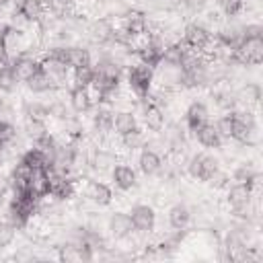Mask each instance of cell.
<instances>
[{"mask_svg":"<svg viewBox=\"0 0 263 263\" xmlns=\"http://www.w3.org/2000/svg\"><path fill=\"white\" fill-rule=\"evenodd\" d=\"M14 10L25 18L27 25H39L45 21L47 4L43 0H14Z\"/></svg>","mask_w":263,"mask_h":263,"instance_id":"obj_9","label":"cell"},{"mask_svg":"<svg viewBox=\"0 0 263 263\" xmlns=\"http://www.w3.org/2000/svg\"><path fill=\"white\" fill-rule=\"evenodd\" d=\"M228 62L238 66H259L263 62V39L261 37H245L230 53Z\"/></svg>","mask_w":263,"mask_h":263,"instance_id":"obj_2","label":"cell"},{"mask_svg":"<svg viewBox=\"0 0 263 263\" xmlns=\"http://www.w3.org/2000/svg\"><path fill=\"white\" fill-rule=\"evenodd\" d=\"M140 121H142V127L148 129V132H152V134H160L164 129V125H166L162 107L156 101H152V99H144L142 101Z\"/></svg>","mask_w":263,"mask_h":263,"instance_id":"obj_5","label":"cell"},{"mask_svg":"<svg viewBox=\"0 0 263 263\" xmlns=\"http://www.w3.org/2000/svg\"><path fill=\"white\" fill-rule=\"evenodd\" d=\"M23 115L25 119H47L49 117V107L41 101H27L23 105Z\"/></svg>","mask_w":263,"mask_h":263,"instance_id":"obj_35","label":"cell"},{"mask_svg":"<svg viewBox=\"0 0 263 263\" xmlns=\"http://www.w3.org/2000/svg\"><path fill=\"white\" fill-rule=\"evenodd\" d=\"M127 214L132 218L134 232L150 234L156 228V210L152 205H148V203H134Z\"/></svg>","mask_w":263,"mask_h":263,"instance_id":"obj_7","label":"cell"},{"mask_svg":"<svg viewBox=\"0 0 263 263\" xmlns=\"http://www.w3.org/2000/svg\"><path fill=\"white\" fill-rule=\"evenodd\" d=\"M76 195V181L70 175L58 173L49 168V193L47 197L55 199V201H68Z\"/></svg>","mask_w":263,"mask_h":263,"instance_id":"obj_6","label":"cell"},{"mask_svg":"<svg viewBox=\"0 0 263 263\" xmlns=\"http://www.w3.org/2000/svg\"><path fill=\"white\" fill-rule=\"evenodd\" d=\"M49 53L62 58V60L68 64L70 70L92 64V55H90V51H88L86 47H82V45H60V47H51Z\"/></svg>","mask_w":263,"mask_h":263,"instance_id":"obj_8","label":"cell"},{"mask_svg":"<svg viewBox=\"0 0 263 263\" xmlns=\"http://www.w3.org/2000/svg\"><path fill=\"white\" fill-rule=\"evenodd\" d=\"M70 74H72V86H76V88H90L92 86V80H95V68H92V64L74 68Z\"/></svg>","mask_w":263,"mask_h":263,"instance_id":"obj_33","label":"cell"},{"mask_svg":"<svg viewBox=\"0 0 263 263\" xmlns=\"http://www.w3.org/2000/svg\"><path fill=\"white\" fill-rule=\"evenodd\" d=\"M212 97H214V103H216L222 111H234L236 105H238L232 90H216Z\"/></svg>","mask_w":263,"mask_h":263,"instance_id":"obj_37","label":"cell"},{"mask_svg":"<svg viewBox=\"0 0 263 263\" xmlns=\"http://www.w3.org/2000/svg\"><path fill=\"white\" fill-rule=\"evenodd\" d=\"M113 109L105 103H101L95 111H92V129L101 136H107L109 132H113Z\"/></svg>","mask_w":263,"mask_h":263,"instance_id":"obj_22","label":"cell"},{"mask_svg":"<svg viewBox=\"0 0 263 263\" xmlns=\"http://www.w3.org/2000/svg\"><path fill=\"white\" fill-rule=\"evenodd\" d=\"M154 78H156V70L146 66V64H134L127 68L125 72V80H127V86L129 90L140 99H150L152 95V86H154Z\"/></svg>","mask_w":263,"mask_h":263,"instance_id":"obj_1","label":"cell"},{"mask_svg":"<svg viewBox=\"0 0 263 263\" xmlns=\"http://www.w3.org/2000/svg\"><path fill=\"white\" fill-rule=\"evenodd\" d=\"M218 171H220L218 158H214V156L208 154V152H195V154H191V158L187 160V173H189V177L195 179V181L208 183Z\"/></svg>","mask_w":263,"mask_h":263,"instance_id":"obj_3","label":"cell"},{"mask_svg":"<svg viewBox=\"0 0 263 263\" xmlns=\"http://www.w3.org/2000/svg\"><path fill=\"white\" fill-rule=\"evenodd\" d=\"M68 103H70V109L74 113H88L95 107V97H92L90 88L72 86L70 92H68Z\"/></svg>","mask_w":263,"mask_h":263,"instance_id":"obj_21","label":"cell"},{"mask_svg":"<svg viewBox=\"0 0 263 263\" xmlns=\"http://www.w3.org/2000/svg\"><path fill=\"white\" fill-rule=\"evenodd\" d=\"M8 191H10V183H8V177L0 173V203L4 201V197H6V193H8Z\"/></svg>","mask_w":263,"mask_h":263,"instance_id":"obj_44","label":"cell"},{"mask_svg":"<svg viewBox=\"0 0 263 263\" xmlns=\"http://www.w3.org/2000/svg\"><path fill=\"white\" fill-rule=\"evenodd\" d=\"M189 51V47L183 43V41H173V43H166L164 49H162V66H173V68H179L185 53Z\"/></svg>","mask_w":263,"mask_h":263,"instance_id":"obj_27","label":"cell"},{"mask_svg":"<svg viewBox=\"0 0 263 263\" xmlns=\"http://www.w3.org/2000/svg\"><path fill=\"white\" fill-rule=\"evenodd\" d=\"M230 179H232V183H240V185H247V187L255 189L257 179H259V173L255 171L253 164H249V162H240L238 166H234Z\"/></svg>","mask_w":263,"mask_h":263,"instance_id":"obj_29","label":"cell"},{"mask_svg":"<svg viewBox=\"0 0 263 263\" xmlns=\"http://www.w3.org/2000/svg\"><path fill=\"white\" fill-rule=\"evenodd\" d=\"M216 6L222 10L226 16H236L245 8V0H216Z\"/></svg>","mask_w":263,"mask_h":263,"instance_id":"obj_40","label":"cell"},{"mask_svg":"<svg viewBox=\"0 0 263 263\" xmlns=\"http://www.w3.org/2000/svg\"><path fill=\"white\" fill-rule=\"evenodd\" d=\"M107 230L115 240H123L129 238L134 234V226H132V218L127 212H113L107 220Z\"/></svg>","mask_w":263,"mask_h":263,"instance_id":"obj_14","label":"cell"},{"mask_svg":"<svg viewBox=\"0 0 263 263\" xmlns=\"http://www.w3.org/2000/svg\"><path fill=\"white\" fill-rule=\"evenodd\" d=\"M166 220H168V226L173 230H185L191 224V210L185 203H175L168 208Z\"/></svg>","mask_w":263,"mask_h":263,"instance_id":"obj_26","label":"cell"},{"mask_svg":"<svg viewBox=\"0 0 263 263\" xmlns=\"http://www.w3.org/2000/svg\"><path fill=\"white\" fill-rule=\"evenodd\" d=\"M251 199H253V189L247 187V185H240V183H230L226 187V201L230 205V210H242V208H249L251 205Z\"/></svg>","mask_w":263,"mask_h":263,"instance_id":"obj_19","label":"cell"},{"mask_svg":"<svg viewBox=\"0 0 263 263\" xmlns=\"http://www.w3.org/2000/svg\"><path fill=\"white\" fill-rule=\"evenodd\" d=\"M2 158H4V148L0 146V162H2Z\"/></svg>","mask_w":263,"mask_h":263,"instance_id":"obj_47","label":"cell"},{"mask_svg":"<svg viewBox=\"0 0 263 263\" xmlns=\"http://www.w3.org/2000/svg\"><path fill=\"white\" fill-rule=\"evenodd\" d=\"M242 33H245V37H261V39H263V27H261L259 23H249V25H245V27H242Z\"/></svg>","mask_w":263,"mask_h":263,"instance_id":"obj_43","label":"cell"},{"mask_svg":"<svg viewBox=\"0 0 263 263\" xmlns=\"http://www.w3.org/2000/svg\"><path fill=\"white\" fill-rule=\"evenodd\" d=\"M212 187H216V189H226L228 185H230V175L228 173H224V171H218L210 181H208Z\"/></svg>","mask_w":263,"mask_h":263,"instance_id":"obj_42","label":"cell"},{"mask_svg":"<svg viewBox=\"0 0 263 263\" xmlns=\"http://www.w3.org/2000/svg\"><path fill=\"white\" fill-rule=\"evenodd\" d=\"M21 160H23L31 171H49V168H51L49 156H47L41 148H37L35 144H33L31 148H27V150L21 154Z\"/></svg>","mask_w":263,"mask_h":263,"instance_id":"obj_23","label":"cell"},{"mask_svg":"<svg viewBox=\"0 0 263 263\" xmlns=\"http://www.w3.org/2000/svg\"><path fill=\"white\" fill-rule=\"evenodd\" d=\"M10 2H14V0H0V4H4V6H6V4H10Z\"/></svg>","mask_w":263,"mask_h":263,"instance_id":"obj_46","label":"cell"},{"mask_svg":"<svg viewBox=\"0 0 263 263\" xmlns=\"http://www.w3.org/2000/svg\"><path fill=\"white\" fill-rule=\"evenodd\" d=\"M16 140V125L8 119H0V146L8 148Z\"/></svg>","mask_w":263,"mask_h":263,"instance_id":"obj_38","label":"cell"},{"mask_svg":"<svg viewBox=\"0 0 263 263\" xmlns=\"http://www.w3.org/2000/svg\"><path fill=\"white\" fill-rule=\"evenodd\" d=\"M84 197L95 205H109L113 201V189L97 179H88L84 185Z\"/></svg>","mask_w":263,"mask_h":263,"instance_id":"obj_16","label":"cell"},{"mask_svg":"<svg viewBox=\"0 0 263 263\" xmlns=\"http://www.w3.org/2000/svg\"><path fill=\"white\" fill-rule=\"evenodd\" d=\"M4 14H6V6H4V4H0V21L4 18Z\"/></svg>","mask_w":263,"mask_h":263,"instance_id":"obj_45","label":"cell"},{"mask_svg":"<svg viewBox=\"0 0 263 263\" xmlns=\"http://www.w3.org/2000/svg\"><path fill=\"white\" fill-rule=\"evenodd\" d=\"M58 257H60L62 261H80L78 245H76L74 240H70V242L62 245V247H60V253H58Z\"/></svg>","mask_w":263,"mask_h":263,"instance_id":"obj_41","label":"cell"},{"mask_svg":"<svg viewBox=\"0 0 263 263\" xmlns=\"http://www.w3.org/2000/svg\"><path fill=\"white\" fill-rule=\"evenodd\" d=\"M14 238H16V228L8 220H0V249L10 247Z\"/></svg>","mask_w":263,"mask_h":263,"instance_id":"obj_39","label":"cell"},{"mask_svg":"<svg viewBox=\"0 0 263 263\" xmlns=\"http://www.w3.org/2000/svg\"><path fill=\"white\" fill-rule=\"evenodd\" d=\"M245 39V33H242V27L240 25H234V23H226L222 25L216 35H214V41L220 49H226V51H232L240 41Z\"/></svg>","mask_w":263,"mask_h":263,"instance_id":"obj_11","label":"cell"},{"mask_svg":"<svg viewBox=\"0 0 263 263\" xmlns=\"http://www.w3.org/2000/svg\"><path fill=\"white\" fill-rule=\"evenodd\" d=\"M41 70L45 72V74H49L58 84H62L64 80H68V76H70V68H68V64L62 60V58H58V55H53V53H45L41 60Z\"/></svg>","mask_w":263,"mask_h":263,"instance_id":"obj_17","label":"cell"},{"mask_svg":"<svg viewBox=\"0 0 263 263\" xmlns=\"http://www.w3.org/2000/svg\"><path fill=\"white\" fill-rule=\"evenodd\" d=\"M27 88L33 92V95H45V92H51V90H55L58 88V82L49 76V74H45L43 70H39L33 78H29L27 82Z\"/></svg>","mask_w":263,"mask_h":263,"instance_id":"obj_28","label":"cell"},{"mask_svg":"<svg viewBox=\"0 0 263 263\" xmlns=\"http://www.w3.org/2000/svg\"><path fill=\"white\" fill-rule=\"evenodd\" d=\"M111 181L119 191H132L138 185V171L125 162H115L111 166Z\"/></svg>","mask_w":263,"mask_h":263,"instance_id":"obj_12","label":"cell"},{"mask_svg":"<svg viewBox=\"0 0 263 263\" xmlns=\"http://www.w3.org/2000/svg\"><path fill=\"white\" fill-rule=\"evenodd\" d=\"M193 138L197 140V144L201 146V148H205V150H218V148H222V144H224V140H222V136L218 134V129H216V125L214 123H203L201 127H197L195 132H193Z\"/></svg>","mask_w":263,"mask_h":263,"instance_id":"obj_20","label":"cell"},{"mask_svg":"<svg viewBox=\"0 0 263 263\" xmlns=\"http://www.w3.org/2000/svg\"><path fill=\"white\" fill-rule=\"evenodd\" d=\"M210 121V109L203 101H193L189 103V107L185 109V127L187 132H195L197 127H201L203 123Z\"/></svg>","mask_w":263,"mask_h":263,"instance_id":"obj_18","label":"cell"},{"mask_svg":"<svg viewBox=\"0 0 263 263\" xmlns=\"http://www.w3.org/2000/svg\"><path fill=\"white\" fill-rule=\"evenodd\" d=\"M121 31H123L132 41L138 39V37L148 35V18H146V14L140 12V10H129V12H125L123 18H121Z\"/></svg>","mask_w":263,"mask_h":263,"instance_id":"obj_10","label":"cell"},{"mask_svg":"<svg viewBox=\"0 0 263 263\" xmlns=\"http://www.w3.org/2000/svg\"><path fill=\"white\" fill-rule=\"evenodd\" d=\"M0 105H2V97H0Z\"/></svg>","mask_w":263,"mask_h":263,"instance_id":"obj_48","label":"cell"},{"mask_svg":"<svg viewBox=\"0 0 263 263\" xmlns=\"http://www.w3.org/2000/svg\"><path fill=\"white\" fill-rule=\"evenodd\" d=\"M234 97H236V103H240V105H245V107L249 109V107H255V105L259 103V99H261V88H259V84H255V82H247L238 92H234Z\"/></svg>","mask_w":263,"mask_h":263,"instance_id":"obj_31","label":"cell"},{"mask_svg":"<svg viewBox=\"0 0 263 263\" xmlns=\"http://www.w3.org/2000/svg\"><path fill=\"white\" fill-rule=\"evenodd\" d=\"M136 164H138V171H140L142 175L154 177V175H158L160 168H162V156H160L154 148H150V146L146 144L142 150H138V160H136Z\"/></svg>","mask_w":263,"mask_h":263,"instance_id":"obj_13","label":"cell"},{"mask_svg":"<svg viewBox=\"0 0 263 263\" xmlns=\"http://www.w3.org/2000/svg\"><path fill=\"white\" fill-rule=\"evenodd\" d=\"M23 132H25V136L35 144L37 140H41L45 134H49V129H47V123L43 121V119H25V123H23Z\"/></svg>","mask_w":263,"mask_h":263,"instance_id":"obj_34","label":"cell"},{"mask_svg":"<svg viewBox=\"0 0 263 263\" xmlns=\"http://www.w3.org/2000/svg\"><path fill=\"white\" fill-rule=\"evenodd\" d=\"M119 142H121V146H123L127 152H138V150H142V148L146 146L144 129H142V127H136V129H132V132L119 136Z\"/></svg>","mask_w":263,"mask_h":263,"instance_id":"obj_32","label":"cell"},{"mask_svg":"<svg viewBox=\"0 0 263 263\" xmlns=\"http://www.w3.org/2000/svg\"><path fill=\"white\" fill-rule=\"evenodd\" d=\"M183 43H185L189 49L203 53V51L214 43V35H212V31H210L205 25H201V23H197V21H191V23H187L185 29H183Z\"/></svg>","mask_w":263,"mask_h":263,"instance_id":"obj_4","label":"cell"},{"mask_svg":"<svg viewBox=\"0 0 263 263\" xmlns=\"http://www.w3.org/2000/svg\"><path fill=\"white\" fill-rule=\"evenodd\" d=\"M115 29L107 18H99V21H92L90 27H88V35L95 43H113V37H115Z\"/></svg>","mask_w":263,"mask_h":263,"instance_id":"obj_24","label":"cell"},{"mask_svg":"<svg viewBox=\"0 0 263 263\" xmlns=\"http://www.w3.org/2000/svg\"><path fill=\"white\" fill-rule=\"evenodd\" d=\"M136 127H140V121H138V117H136L134 111L121 109V111H115L113 113V132L117 136H123V134H127L132 129H136Z\"/></svg>","mask_w":263,"mask_h":263,"instance_id":"obj_25","label":"cell"},{"mask_svg":"<svg viewBox=\"0 0 263 263\" xmlns=\"http://www.w3.org/2000/svg\"><path fill=\"white\" fill-rule=\"evenodd\" d=\"M216 129H218V134L222 136V140H230L232 138V125H234V115H232V111H224L218 119H216Z\"/></svg>","mask_w":263,"mask_h":263,"instance_id":"obj_36","label":"cell"},{"mask_svg":"<svg viewBox=\"0 0 263 263\" xmlns=\"http://www.w3.org/2000/svg\"><path fill=\"white\" fill-rule=\"evenodd\" d=\"M10 66L18 78V82H27L29 78H33L39 70H41V62L33 55H27V53H21L16 58L10 60Z\"/></svg>","mask_w":263,"mask_h":263,"instance_id":"obj_15","label":"cell"},{"mask_svg":"<svg viewBox=\"0 0 263 263\" xmlns=\"http://www.w3.org/2000/svg\"><path fill=\"white\" fill-rule=\"evenodd\" d=\"M18 78L10 66V62L0 64V95H12L18 88Z\"/></svg>","mask_w":263,"mask_h":263,"instance_id":"obj_30","label":"cell"}]
</instances>
